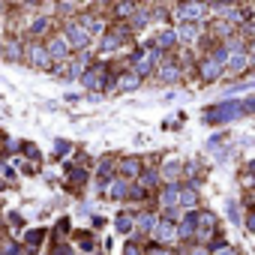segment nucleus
I'll list each match as a JSON object with an SVG mask.
<instances>
[{"mask_svg": "<svg viewBox=\"0 0 255 255\" xmlns=\"http://www.w3.org/2000/svg\"><path fill=\"white\" fill-rule=\"evenodd\" d=\"M138 225H141V228H153V225H156V219H153V216H141Z\"/></svg>", "mask_w": 255, "mask_h": 255, "instance_id": "nucleus-20", "label": "nucleus"}, {"mask_svg": "<svg viewBox=\"0 0 255 255\" xmlns=\"http://www.w3.org/2000/svg\"><path fill=\"white\" fill-rule=\"evenodd\" d=\"M243 111H246V102H222V105L204 111V120H207V123H222V120H234V117H240Z\"/></svg>", "mask_w": 255, "mask_h": 255, "instance_id": "nucleus-1", "label": "nucleus"}, {"mask_svg": "<svg viewBox=\"0 0 255 255\" xmlns=\"http://www.w3.org/2000/svg\"><path fill=\"white\" fill-rule=\"evenodd\" d=\"M45 27H48V21H45V18H39V21H36V24H33V33H42V30H45Z\"/></svg>", "mask_w": 255, "mask_h": 255, "instance_id": "nucleus-22", "label": "nucleus"}, {"mask_svg": "<svg viewBox=\"0 0 255 255\" xmlns=\"http://www.w3.org/2000/svg\"><path fill=\"white\" fill-rule=\"evenodd\" d=\"M132 87H138V75H123L120 90H132Z\"/></svg>", "mask_w": 255, "mask_h": 255, "instance_id": "nucleus-15", "label": "nucleus"}, {"mask_svg": "<svg viewBox=\"0 0 255 255\" xmlns=\"http://www.w3.org/2000/svg\"><path fill=\"white\" fill-rule=\"evenodd\" d=\"M69 153V141H57V156H66Z\"/></svg>", "mask_w": 255, "mask_h": 255, "instance_id": "nucleus-21", "label": "nucleus"}, {"mask_svg": "<svg viewBox=\"0 0 255 255\" xmlns=\"http://www.w3.org/2000/svg\"><path fill=\"white\" fill-rule=\"evenodd\" d=\"M129 225H132L129 216H120V219H117V228H120V231H129Z\"/></svg>", "mask_w": 255, "mask_h": 255, "instance_id": "nucleus-19", "label": "nucleus"}, {"mask_svg": "<svg viewBox=\"0 0 255 255\" xmlns=\"http://www.w3.org/2000/svg\"><path fill=\"white\" fill-rule=\"evenodd\" d=\"M66 39H69V45H75V48H84L90 42V33H87L84 24H69L66 27Z\"/></svg>", "mask_w": 255, "mask_h": 255, "instance_id": "nucleus-4", "label": "nucleus"}, {"mask_svg": "<svg viewBox=\"0 0 255 255\" xmlns=\"http://www.w3.org/2000/svg\"><path fill=\"white\" fill-rule=\"evenodd\" d=\"M222 3H225V0H222Z\"/></svg>", "mask_w": 255, "mask_h": 255, "instance_id": "nucleus-28", "label": "nucleus"}, {"mask_svg": "<svg viewBox=\"0 0 255 255\" xmlns=\"http://www.w3.org/2000/svg\"><path fill=\"white\" fill-rule=\"evenodd\" d=\"M249 171H255V162H249Z\"/></svg>", "mask_w": 255, "mask_h": 255, "instance_id": "nucleus-27", "label": "nucleus"}, {"mask_svg": "<svg viewBox=\"0 0 255 255\" xmlns=\"http://www.w3.org/2000/svg\"><path fill=\"white\" fill-rule=\"evenodd\" d=\"M153 183H159L156 171H144V177H141V186H153Z\"/></svg>", "mask_w": 255, "mask_h": 255, "instance_id": "nucleus-17", "label": "nucleus"}, {"mask_svg": "<svg viewBox=\"0 0 255 255\" xmlns=\"http://www.w3.org/2000/svg\"><path fill=\"white\" fill-rule=\"evenodd\" d=\"M120 174H123L126 180L138 177V174H141V165H138V159H123V162H120Z\"/></svg>", "mask_w": 255, "mask_h": 255, "instance_id": "nucleus-5", "label": "nucleus"}, {"mask_svg": "<svg viewBox=\"0 0 255 255\" xmlns=\"http://www.w3.org/2000/svg\"><path fill=\"white\" fill-rule=\"evenodd\" d=\"M42 237H45L42 228H39V231H30V234H27V243H30V246H39V243H42Z\"/></svg>", "mask_w": 255, "mask_h": 255, "instance_id": "nucleus-16", "label": "nucleus"}, {"mask_svg": "<svg viewBox=\"0 0 255 255\" xmlns=\"http://www.w3.org/2000/svg\"><path fill=\"white\" fill-rule=\"evenodd\" d=\"M174 39H177V33H171V30H162L156 39H153V45L156 48H171L174 45Z\"/></svg>", "mask_w": 255, "mask_h": 255, "instance_id": "nucleus-8", "label": "nucleus"}, {"mask_svg": "<svg viewBox=\"0 0 255 255\" xmlns=\"http://www.w3.org/2000/svg\"><path fill=\"white\" fill-rule=\"evenodd\" d=\"M126 255H138V249H135V246L129 243V246H126Z\"/></svg>", "mask_w": 255, "mask_h": 255, "instance_id": "nucleus-26", "label": "nucleus"}, {"mask_svg": "<svg viewBox=\"0 0 255 255\" xmlns=\"http://www.w3.org/2000/svg\"><path fill=\"white\" fill-rule=\"evenodd\" d=\"M117 18H126L129 12H135V0H120V3H117Z\"/></svg>", "mask_w": 255, "mask_h": 255, "instance_id": "nucleus-14", "label": "nucleus"}, {"mask_svg": "<svg viewBox=\"0 0 255 255\" xmlns=\"http://www.w3.org/2000/svg\"><path fill=\"white\" fill-rule=\"evenodd\" d=\"M30 60L36 63V66H48V63H51V54H48L42 45H30Z\"/></svg>", "mask_w": 255, "mask_h": 255, "instance_id": "nucleus-6", "label": "nucleus"}, {"mask_svg": "<svg viewBox=\"0 0 255 255\" xmlns=\"http://www.w3.org/2000/svg\"><path fill=\"white\" fill-rule=\"evenodd\" d=\"M195 201H198L195 189H180V201L177 204H183V207H195Z\"/></svg>", "mask_w": 255, "mask_h": 255, "instance_id": "nucleus-13", "label": "nucleus"}, {"mask_svg": "<svg viewBox=\"0 0 255 255\" xmlns=\"http://www.w3.org/2000/svg\"><path fill=\"white\" fill-rule=\"evenodd\" d=\"M204 12H207V6H204L201 0H189V3H180L177 6V18L180 21H201Z\"/></svg>", "mask_w": 255, "mask_h": 255, "instance_id": "nucleus-2", "label": "nucleus"}, {"mask_svg": "<svg viewBox=\"0 0 255 255\" xmlns=\"http://www.w3.org/2000/svg\"><path fill=\"white\" fill-rule=\"evenodd\" d=\"M246 228H249V231H255V210L246 216Z\"/></svg>", "mask_w": 255, "mask_h": 255, "instance_id": "nucleus-23", "label": "nucleus"}, {"mask_svg": "<svg viewBox=\"0 0 255 255\" xmlns=\"http://www.w3.org/2000/svg\"><path fill=\"white\" fill-rule=\"evenodd\" d=\"M222 66H225V63L219 60V57H213V54L204 57V60H201V81H216L219 75H222Z\"/></svg>", "mask_w": 255, "mask_h": 255, "instance_id": "nucleus-3", "label": "nucleus"}, {"mask_svg": "<svg viewBox=\"0 0 255 255\" xmlns=\"http://www.w3.org/2000/svg\"><path fill=\"white\" fill-rule=\"evenodd\" d=\"M108 192H111L114 198H126V195H132V186H126L123 180H117V183L108 186Z\"/></svg>", "mask_w": 255, "mask_h": 255, "instance_id": "nucleus-11", "label": "nucleus"}, {"mask_svg": "<svg viewBox=\"0 0 255 255\" xmlns=\"http://www.w3.org/2000/svg\"><path fill=\"white\" fill-rule=\"evenodd\" d=\"M174 234H180V231H174L171 222H156V240H171Z\"/></svg>", "mask_w": 255, "mask_h": 255, "instance_id": "nucleus-7", "label": "nucleus"}, {"mask_svg": "<svg viewBox=\"0 0 255 255\" xmlns=\"http://www.w3.org/2000/svg\"><path fill=\"white\" fill-rule=\"evenodd\" d=\"M177 171H180V165H177V162H168V165H165V174L171 177V180L177 177Z\"/></svg>", "mask_w": 255, "mask_h": 255, "instance_id": "nucleus-18", "label": "nucleus"}, {"mask_svg": "<svg viewBox=\"0 0 255 255\" xmlns=\"http://www.w3.org/2000/svg\"><path fill=\"white\" fill-rule=\"evenodd\" d=\"M216 255H234V249H231V246H228V249H222V246H219V252H216Z\"/></svg>", "mask_w": 255, "mask_h": 255, "instance_id": "nucleus-25", "label": "nucleus"}, {"mask_svg": "<svg viewBox=\"0 0 255 255\" xmlns=\"http://www.w3.org/2000/svg\"><path fill=\"white\" fill-rule=\"evenodd\" d=\"M177 36H183V39H195V36H198V27H195L192 21H183L180 30H177Z\"/></svg>", "mask_w": 255, "mask_h": 255, "instance_id": "nucleus-12", "label": "nucleus"}, {"mask_svg": "<svg viewBox=\"0 0 255 255\" xmlns=\"http://www.w3.org/2000/svg\"><path fill=\"white\" fill-rule=\"evenodd\" d=\"M66 51H69V42H63V39H54L48 45V54L51 57H66Z\"/></svg>", "mask_w": 255, "mask_h": 255, "instance_id": "nucleus-10", "label": "nucleus"}, {"mask_svg": "<svg viewBox=\"0 0 255 255\" xmlns=\"http://www.w3.org/2000/svg\"><path fill=\"white\" fill-rule=\"evenodd\" d=\"M210 249H204V246H195V249H189V255H207Z\"/></svg>", "mask_w": 255, "mask_h": 255, "instance_id": "nucleus-24", "label": "nucleus"}, {"mask_svg": "<svg viewBox=\"0 0 255 255\" xmlns=\"http://www.w3.org/2000/svg\"><path fill=\"white\" fill-rule=\"evenodd\" d=\"M177 78H180V66H162L159 69V81H165V84H171Z\"/></svg>", "mask_w": 255, "mask_h": 255, "instance_id": "nucleus-9", "label": "nucleus"}]
</instances>
